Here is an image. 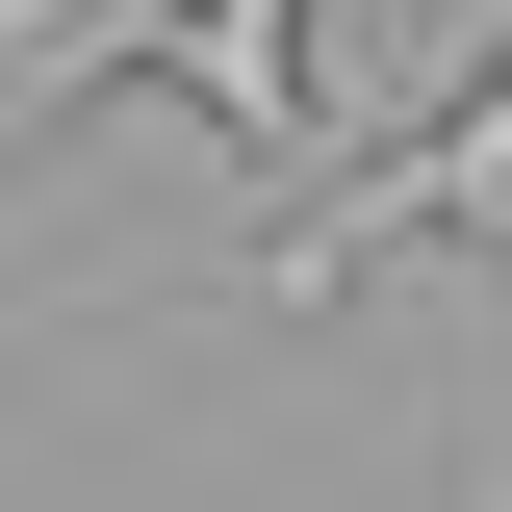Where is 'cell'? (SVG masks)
Masks as SVG:
<instances>
[{"instance_id":"cell-1","label":"cell","mask_w":512,"mask_h":512,"mask_svg":"<svg viewBox=\"0 0 512 512\" xmlns=\"http://www.w3.org/2000/svg\"><path fill=\"white\" fill-rule=\"evenodd\" d=\"M487 205H512V52L461 77V103L410 128V154H359V180H333V205H308L282 256H256V282H282V308H333L359 256H410V231H487Z\"/></svg>"},{"instance_id":"cell-3","label":"cell","mask_w":512,"mask_h":512,"mask_svg":"<svg viewBox=\"0 0 512 512\" xmlns=\"http://www.w3.org/2000/svg\"><path fill=\"white\" fill-rule=\"evenodd\" d=\"M487 231H512V205H487Z\"/></svg>"},{"instance_id":"cell-2","label":"cell","mask_w":512,"mask_h":512,"mask_svg":"<svg viewBox=\"0 0 512 512\" xmlns=\"http://www.w3.org/2000/svg\"><path fill=\"white\" fill-rule=\"evenodd\" d=\"M103 77H180V103L256 128V154H333V26H308V0H128Z\"/></svg>"}]
</instances>
